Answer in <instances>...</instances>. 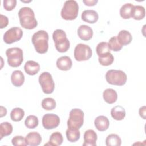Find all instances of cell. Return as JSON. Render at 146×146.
Listing matches in <instances>:
<instances>
[{
  "label": "cell",
  "mask_w": 146,
  "mask_h": 146,
  "mask_svg": "<svg viewBox=\"0 0 146 146\" xmlns=\"http://www.w3.org/2000/svg\"><path fill=\"white\" fill-rule=\"evenodd\" d=\"M25 140L28 145L37 146L40 144L42 141V137L38 132H31L26 135Z\"/></svg>",
  "instance_id": "cell-15"
},
{
  "label": "cell",
  "mask_w": 146,
  "mask_h": 146,
  "mask_svg": "<svg viewBox=\"0 0 146 146\" xmlns=\"http://www.w3.org/2000/svg\"><path fill=\"white\" fill-rule=\"evenodd\" d=\"M57 67L62 71H68L71 69L72 64L71 58L68 56H63L59 58L56 60Z\"/></svg>",
  "instance_id": "cell-17"
},
{
  "label": "cell",
  "mask_w": 146,
  "mask_h": 146,
  "mask_svg": "<svg viewBox=\"0 0 146 146\" xmlns=\"http://www.w3.org/2000/svg\"><path fill=\"white\" fill-rule=\"evenodd\" d=\"M39 82L44 94H50L55 88V83L52 75L48 72H42L39 77Z\"/></svg>",
  "instance_id": "cell-8"
},
{
  "label": "cell",
  "mask_w": 146,
  "mask_h": 146,
  "mask_svg": "<svg viewBox=\"0 0 146 146\" xmlns=\"http://www.w3.org/2000/svg\"><path fill=\"white\" fill-rule=\"evenodd\" d=\"M81 18L86 22L94 23L98 21L99 15L98 13L94 10H86L82 13Z\"/></svg>",
  "instance_id": "cell-14"
},
{
  "label": "cell",
  "mask_w": 146,
  "mask_h": 146,
  "mask_svg": "<svg viewBox=\"0 0 146 146\" xmlns=\"http://www.w3.org/2000/svg\"><path fill=\"white\" fill-rule=\"evenodd\" d=\"M12 144L14 146H25L27 145L24 138L22 136H15L11 140Z\"/></svg>",
  "instance_id": "cell-35"
},
{
  "label": "cell",
  "mask_w": 146,
  "mask_h": 146,
  "mask_svg": "<svg viewBox=\"0 0 146 146\" xmlns=\"http://www.w3.org/2000/svg\"><path fill=\"white\" fill-rule=\"evenodd\" d=\"M107 146H120L121 144L120 137L116 134H110L106 139Z\"/></svg>",
  "instance_id": "cell-27"
},
{
  "label": "cell",
  "mask_w": 146,
  "mask_h": 146,
  "mask_svg": "<svg viewBox=\"0 0 146 146\" xmlns=\"http://www.w3.org/2000/svg\"><path fill=\"white\" fill-rule=\"evenodd\" d=\"M117 39L120 43L122 46L128 45L131 43L132 40V36L131 34L127 30H121L117 36Z\"/></svg>",
  "instance_id": "cell-21"
},
{
  "label": "cell",
  "mask_w": 146,
  "mask_h": 146,
  "mask_svg": "<svg viewBox=\"0 0 146 146\" xmlns=\"http://www.w3.org/2000/svg\"><path fill=\"white\" fill-rule=\"evenodd\" d=\"M9 65L13 67H17L23 60V53L22 49L18 47L8 48L6 51Z\"/></svg>",
  "instance_id": "cell-6"
},
{
  "label": "cell",
  "mask_w": 146,
  "mask_h": 146,
  "mask_svg": "<svg viewBox=\"0 0 146 146\" xmlns=\"http://www.w3.org/2000/svg\"><path fill=\"white\" fill-rule=\"evenodd\" d=\"M1 16V26H0V28L1 29H3L5 27H6L9 23V20L8 18L6 16L3 15L2 14L0 15Z\"/></svg>",
  "instance_id": "cell-37"
},
{
  "label": "cell",
  "mask_w": 146,
  "mask_h": 146,
  "mask_svg": "<svg viewBox=\"0 0 146 146\" xmlns=\"http://www.w3.org/2000/svg\"><path fill=\"white\" fill-rule=\"evenodd\" d=\"M108 44L110 50L116 52L120 51L123 47V46L119 42L117 36H113L111 38Z\"/></svg>",
  "instance_id": "cell-33"
},
{
  "label": "cell",
  "mask_w": 146,
  "mask_h": 146,
  "mask_svg": "<svg viewBox=\"0 0 146 146\" xmlns=\"http://www.w3.org/2000/svg\"><path fill=\"white\" fill-rule=\"evenodd\" d=\"M107 83L112 85L121 86L124 85L127 80L126 74L119 70H110L105 75Z\"/></svg>",
  "instance_id": "cell-5"
},
{
  "label": "cell",
  "mask_w": 146,
  "mask_h": 146,
  "mask_svg": "<svg viewBox=\"0 0 146 146\" xmlns=\"http://www.w3.org/2000/svg\"><path fill=\"white\" fill-rule=\"evenodd\" d=\"M133 7L134 5L130 3L123 5L120 9V16L125 19H129L131 17Z\"/></svg>",
  "instance_id": "cell-24"
},
{
  "label": "cell",
  "mask_w": 146,
  "mask_h": 146,
  "mask_svg": "<svg viewBox=\"0 0 146 146\" xmlns=\"http://www.w3.org/2000/svg\"><path fill=\"white\" fill-rule=\"evenodd\" d=\"M60 123L59 116L53 113L45 114L42 118V125L46 129H52L56 128Z\"/></svg>",
  "instance_id": "cell-11"
},
{
  "label": "cell",
  "mask_w": 146,
  "mask_h": 146,
  "mask_svg": "<svg viewBox=\"0 0 146 146\" xmlns=\"http://www.w3.org/2000/svg\"><path fill=\"white\" fill-rule=\"evenodd\" d=\"M18 17L21 26L26 29L31 30L38 25L33 10L29 7H23L18 11Z\"/></svg>",
  "instance_id": "cell-1"
},
{
  "label": "cell",
  "mask_w": 146,
  "mask_h": 146,
  "mask_svg": "<svg viewBox=\"0 0 146 146\" xmlns=\"http://www.w3.org/2000/svg\"><path fill=\"white\" fill-rule=\"evenodd\" d=\"M111 115L116 120H122L125 117V109L121 106H116L113 107L111 111Z\"/></svg>",
  "instance_id": "cell-22"
},
{
  "label": "cell",
  "mask_w": 146,
  "mask_h": 146,
  "mask_svg": "<svg viewBox=\"0 0 146 146\" xmlns=\"http://www.w3.org/2000/svg\"><path fill=\"white\" fill-rule=\"evenodd\" d=\"M74 58L79 62L85 61L90 59L92 56V50L88 45L79 43L74 49Z\"/></svg>",
  "instance_id": "cell-9"
},
{
  "label": "cell",
  "mask_w": 146,
  "mask_h": 146,
  "mask_svg": "<svg viewBox=\"0 0 146 146\" xmlns=\"http://www.w3.org/2000/svg\"><path fill=\"white\" fill-rule=\"evenodd\" d=\"M38 119L34 115L28 116L25 121V124L26 127L29 129H34L36 128L38 125Z\"/></svg>",
  "instance_id": "cell-32"
},
{
  "label": "cell",
  "mask_w": 146,
  "mask_h": 146,
  "mask_svg": "<svg viewBox=\"0 0 146 146\" xmlns=\"http://www.w3.org/2000/svg\"><path fill=\"white\" fill-rule=\"evenodd\" d=\"M103 97L106 103L112 104L116 102L117 99V94L115 90L107 88L103 91Z\"/></svg>",
  "instance_id": "cell-19"
},
{
  "label": "cell",
  "mask_w": 146,
  "mask_h": 146,
  "mask_svg": "<svg viewBox=\"0 0 146 146\" xmlns=\"http://www.w3.org/2000/svg\"><path fill=\"white\" fill-rule=\"evenodd\" d=\"M52 38L56 50L61 53L67 52L70 48V43L67 38L66 33L62 29H56L52 34Z\"/></svg>",
  "instance_id": "cell-3"
},
{
  "label": "cell",
  "mask_w": 146,
  "mask_h": 146,
  "mask_svg": "<svg viewBox=\"0 0 146 146\" xmlns=\"http://www.w3.org/2000/svg\"><path fill=\"white\" fill-rule=\"evenodd\" d=\"M16 4V0H4L3 1V7L7 11L13 10L15 7Z\"/></svg>",
  "instance_id": "cell-36"
},
{
  "label": "cell",
  "mask_w": 146,
  "mask_h": 146,
  "mask_svg": "<svg viewBox=\"0 0 146 146\" xmlns=\"http://www.w3.org/2000/svg\"><path fill=\"white\" fill-rule=\"evenodd\" d=\"M24 70L28 75H34L39 71L40 65L35 61L29 60L26 62L24 66Z\"/></svg>",
  "instance_id": "cell-18"
},
{
  "label": "cell",
  "mask_w": 146,
  "mask_h": 146,
  "mask_svg": "<svg viewBox=\"0 0 146 146\" xmlns=\"http://www.w3.org/2000/svg\"><path fill=\"white\" fill-rule=\"evenodd\" d=\"M25 115L24 111L21 108H14L10 113L11 119L15 122L20 121Z\"/></svg>",
  "instance_id": "cell-30"
},
{
  "label": "cell",
  "mask_w": 146,
  "mask_h": 146,
  "mask_svg": "<svg viewBox=\"0 0 146 146\" xmlns=\"http://www.w3.org/2000/svg\"><path fill=\"white\" fill-rule=\"evenodd\" d=\"M25 81V76L20 70H15L12 72L11 75V82L15 87L21 86Z\"/></svg>",
  "instance_id": "cell-20"
},
{
  "label": "cell",
  "mask_w": 146,
  "mask_h": 146,
  "mask_svg": "<svg viewBox=\"0 0 146 146\" xmlns=\"http://www.w3.org/2000/svg\"><path fill=\"white\" fill-rule=\"evenodd\" d=\"M139 115L143 119H145V115H146V112H145V106H143L141 107L139 109Z\"/></svg>",
  "instance_id": "cell-39"
},
{
  "label": "cell",
  "mask_w": 146,
  "mask_h": 146,
  "mask_svg": "<svg viewBox=\"0 0 146 146\" xmlns=\"http://www.w3.org/2000/svg\"><path fill=\"white\" fill-rule=\"evenodd\" d=\"M98 0H83V2L88 6H95L97 3Z\"/></svg>",
  "instance_id": "cell-38"
},
{
  "label": "cell",
  "mask_w": 146,
  "mask_h": 146,
  "mask_svg": "<svg viewBox=\"0 0 146 146\" xmlns=\"http://www.w3.org/2000/svg\"><path fill=\"white\" fill-rule=\"evenodd\" d=\"M84 122V112L79 108L72 109L69 113L67 120L68 128L80 129Z\"/></svg>",
  "instance_id": "cell-7"
},
{
  "label": "cell",
  "mask_w": 146,
  "mask_h": 146,
  "mask_svg": "<svg viewBox=\"0 0 146 146\" xmlns=\"http://www.w3.org/2000/svg\"><path fill=\"white\" fill-rule=\"evenodd\" d=\"M13 126L9 122L2 123L0 125V137L2 139L4 136H7L11 134L13 132Z\"/></svg>",
  "instance_id": "cell-29"
},
{
  "label": "cell",
  "mask_w": 146,
  "mask_h": 146,
  "mask_svg": "<svg viewBox=\"0 0 146 146\" xmlns=\"http://www.w3.org/2000/svg\"><path fill=\"white\" fill-rule=\"evenodd\" d=\"M94 124L96 128L99 131H105L110 126V121L108 119L104 116H99L95 119Z\"/></svg>",
  "instance_id": "cell-16"
},
{
  "label": "cell",
  "mask_w": 146,
  "mask_h": 146,
  "mask_svg": "<svg viewBox=\"0 0 146 146\" xmlns=\"http://www.w3.org/2000/svg\"><path fill=\"white\" fill-rule=\"evenodd\" d=\"M42 107L47 111H51L56 107V102L52 98H46L42 102Z\"/></svg>",
  "instance_id": "cell-31"
},
{
  "label": "cell",
  "mask_w": 146,
  "mask_h": 146,
  "mask_svg": "<svg viewBox=\"0 0 146 146\" xmlns=\"http://www.w3.org/2000/svg\"><path fill=\"white\" fill-rule=\"evenodd\" d=\"M145 15V11L143 6L140 5L134 6L131 17L135 20H141L144 18Z\"/></svg>",
  "instance_id": "cell-26"
},
{
  "label": "cell",
  "mask_w": 146,
  "mask_h": 146,
  "mask_svg": "<svg viewBox=\"0 0 146 146\" xmlns=\"http://www.w3.org/2000/svg\"><path fill=\"white\" fill-rule=\"evenodd\" d=\"M110 49L108 43L105 42H100L96 47V51L99 57H102L110 52Z\"/></svg>",
  "instance_id": "cell-28"
},
{
  "label": "cell",
  "mask_w": 146,
  "mask_h": 146,
  "mask_svg": "<svg viewBox=\"0 0 146 146\" xmlns=\"http://www.w3.org/2000/svg\"><path fill=\"white\" fill-rule=\"evenodd\" d=\"M23 36L22 29L18 27H13L7 30L3 35V40L6 44H11L19 41Z\"/></svg>",
  "instance_id": "cell-10"
},
{
  "label": "cell",
  "mask_w": 146,
  "mask_h": 146,
  "mask_svg": "<svg viewBox=\"0 0 146 146\" xmlns=\"http://www.w3.org/2000/svg\"><path fill=\"white\" fill-rule=\"evenodd\" d=\"M63 141V138L62 135L59 132H55L52 133L50 137L49 140V143L46 144V145H50L53 146H58L62 144Z\"/></svg>",
  "instance_id": "cell-25"
},
{
  "label": "cell",
  "mask_w": 146,
  "mask_h": 146,
  "mask_svg": "<svg viewBox=\"0 0 146 146\" xmlns=\"http://www.w3.org/2000/svg\"><path fill=\"white\" fill-rule=\"evenodd\" d=\"M48 39V34L44 30H39L33 35L31 38L32 43L38 53L45 54L47 52Z\"/></svg>",
  "instance_id": "cell-2"
},
{
  "label": "cell",
  "mask_w": 146,
  "mask_h": 146,
  "mask_svg": "<svg viewBox=\"0 0 146 146\" xmlns=\"http://www.w3.org/2000/svg\"><path fill=\"white\" fill-rule=\"evenodd\" d=\"M98 60L101 65L104 66H108L112 64L114 61V57L113 55L110 52L104 56L99 57Z\"/></svg>",
  "instance_id": "cell-34"
},
{
  "label": "cell",
  "mask_w": 146,
  "mask_h": 146,
  "mask_svg": "<svg viewBox=\"0 0 146 146\" xmlns=\"http://www.w3.org/2000/svg\"><path fill=\"white\" fill-rule=\"evenodd\" d=\"M7 113V110L6 108L3 106H1V117L5 116Z\"/></svg>",
  "instance_id": "cell-40"
},
{
  "label": "cell",
  "mask_w": 146,
  "mask_h": 146,
  "mask_svg": "<svg viewBox=\"0 0 146 146\" xmlns=\"http://www.w3.org/2000/svg\"><path fill=\"white\" fill-rule=\"evenodd\" d=\"M78 36L83 40L87 41L90 40L93 36V30L88 26L83 25L78 29Z\"/></svg>",
  "instance_id": "cell-12"
},
{
  "label": "cell",
  "mask_w": 146,
  "mask_h": 146,
  "mask_svg": "<svg viewBox=\"0 0 146 146\" xmlns=\"http://www.w3.org/2000/svg\"><path fill=\"white\" fill-rule=\"evenodd\" d=\"M79 129L74 128H68L66 130V135L68 141L74 143L77 141L80 136Z\"/></svg>",
  "instance_id": "cell-23"
},
{
  "label": "cell",
  "mask_w": 146,
  "mask_h": 146,
  "mask_svg": "<svg viewBox=\"0 0 146 146\" xmlns=\"http://www.w3.org/2000/svg\"><path fill=\"white\" fill-rule=\"evenodd\" d=\"M79 12V5L76 1H66L61 10L60 15L63 19L72 21L76 18Z\"/></svg>",
  "instance_id": "cell-4"
},
{
  "label": "cell",
  "mask_w": 146,
  "mask_h": 146,
  "mask_svg": "<svg viewBox=\"0 0 146 146\" xmlns=\"http://www.w3.org/2000/svg\"><path fill=\"white\" fill-rule=\"evenodd\" d=\"M97 134L92 129H88L84 133L83 146H95L97 140Z\"/></svg>",
  "instance_id": "cell-13"
}]
</instances>
